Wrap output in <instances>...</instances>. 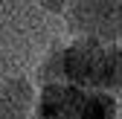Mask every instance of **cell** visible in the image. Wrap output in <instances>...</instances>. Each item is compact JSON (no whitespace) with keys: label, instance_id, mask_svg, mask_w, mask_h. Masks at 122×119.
<instances>
[{"label":"cell","instance_id":"7a4b0ae2","mask_svg":"<svg viewBox=\"0 0 122 119\" xmlns=\"http://www.w3.org/2000/svg\"><path fill=\"white\" fill-rule=\"evenodd\" d=\"M35 102V90L29 79L12 76L0 87V119H26Z\"/></svg>","mask_w":122,"mask_h":119},{"label":"cell","instance_id":"6da1fadb","mask_svg":"<svg viewBox=\"0 0 122 119\" xmlns=\"http://www.w3.org/2000/svg\"><path fill=\"white\" fill-rule=\"evenodd\" d=\"M67 23L76 35L99 44L122 41V3L119 0H76L67 6Z\"/></svg>","mask_w":122,"mask_h":119}]
</instances>
